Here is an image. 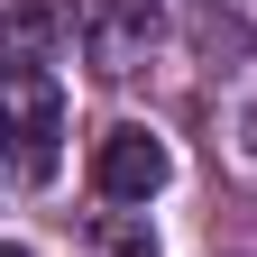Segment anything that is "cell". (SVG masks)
<instances>
[{"mask_svg": "<svg viewBox=\"0 0 257 257\" xmlns=\"http://www.w3.org/2000/svg\"><path fill=\"white\" fill-rule=\"evenodd\" d=\"M175 156L156 128H110L101 147H92V184H101V202H147V193H166Z\"/></svg>", "mask_w": 257, "mask_h": 257, "instance_id": "2", "label": "cell"}, {"mask_svg": "<svg viewBox=\"0 0 257 257\" xmlns=\"http://www.w3.org/2000/svg\"><path fill=\"white\" fill-rule=\"evenodd\" d=\"M0 257H28V248H0Z\"/></svg>", "mask_w": 257, "mask_h": 257, "instance_id": "5", "label": "cell"}, {"mask_svg": "<svg viewBox=\"0 0 257 257\" xmlns=\"http://www.w3.org/2000/svg\"><path fill=\"white\" fill-rule=\"evenodd\" d=\"M83 257H156L147 211H101V220H92V239H83Z\"/></svg>", "mask_w": 257, "mask_h": 257, "instance_id": "3", "label": "cell"}, {"mask_svg": "<svg viewBox=\"0 0 257 257\" xmlns=\"http://www.w3.org/2000/svg\"><path fill=\"white\" fill-rule=\"evenodd\" d=\"M193 37H202V46H230V55H239V46H248V28H239V19H220V10H202V19H193Z\"/></svg>", "mask_w": 257, "mask_h": 257, "instance_id": "4", "label": "cell"}, {"mask_svg": "<svg viewBox=\"0 0 257 257\" xmlns=\"http://www.w3.org/2000/svg\"><path fill=\"white\" fill-rule=\"evenodd\" d=\"M10 138H19V175L46 184V175H55V138H64V101H55V83H46L28 55L10 64Z\"/></svg>", "mask_w": 257, "mask_h": 257, "instance_id": "1", "label": "cell"}]
</instances>
